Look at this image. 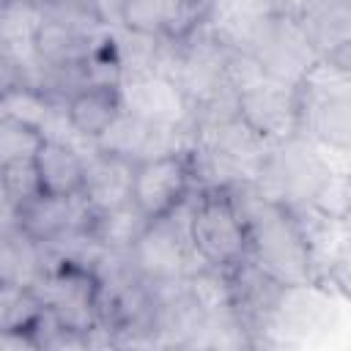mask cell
<instances>
[{"mask_svg": "<svg viewBox=\"0 0 351 351\" xmlns=\"http://www.w3.org/2000/svg\"><path fill=\"white\" fill-rule=\"evenodd\" d=\"M332 63H337V66H343L346 71H351V38L346 41V44H340L332 55H326Z\"/></svg>", "mask_w": 351, "mask_h": 351, "instance_id": "d4e9b609", "label": "cell"}, {"mask_svg": "<svg viewBox=\"0 0 351 351\" xmlns=\"http://www.w3.org/2000/svg\"><path fill=\"white\" fill-rule=\"evenodd\" d=\"M228 189L250 225V258L285 288L318 285L310 241L291 208L269 200L252 181L230 184Z\"/></svg>", "mask_w": 351, "mask_h": 351, "instance_id": "6da1fadb", "label": "cell"}, {"mask_svg": "<svg viewBox=\"0 0 351 351\" xmlns=\"http://www.w3.org/2000/svg\"><path fill=\"white\" fill-rule=\"evenodd\" d=\"M195 192L189 151H170L134 162L132 200L148 219L170 217Z\"/></svg>", "mask_w": 351, "mask_h": 351, "instance_id": "277c9868", "label": "cell"}, {"mask_svg": "<svg viewBox=\"0 0 351 351\" xmlns=\"http://www.w3.org/2000/svg\"><path fill=\"white\" fill-rule=\"evenodd\" d=\"M148 217L134 206V200L107 206V208H90L85 230L88 236L110 252H129L140 233L148 228Z\"/></svg>", "mask_w": 351, "mask_h": 351, "instance_id": "4fadbf2b", "label": "cell"}, {"mask_svg": "<svg viewBox=\"0 0 351 351\" xmlns=\"http://www.w3.org/2000/svg\"><path fill=\"white\" fill-rule=\"evenodd\" d=\"M332 170L324 156L313 148L307 134H296L285 143L271 145L266 162L255 176V186L274 203L307 206L332 181Z\"/></svg>", "mask_w": 351, "mask_h": 351, "instance_id": "3957f363", "label": "cell"}, {"mask_svg": "<svg viewBox=\"0 0 351 351\" xmlns=\"http://www.w3.org/2000/svg\"><path fill=\"white\" fill-rule=\"evenodd\" d=\"M186 236L200 263L233 269L250 255V225L228 186H203L186 200Z\"/></svg>", "mask_w": 351, "mask_h": 351, "instance_id": "7a4b0ae2", "label": "cell"}, {"mask_svg": "<svg viewBox=\"0 0 351 351\" xmlns=\"http://www.w3.org/2000/svg\"><path fill=\"white\" fill-rule=\"evenodd\" d=\"M337 3H343V5H348V8H351V0H337Z\"/></svg>", "mask_w": 351, "mask_h": 351, "instance_id": "4316f807", "label": "cell"}, {"mask_svg": "<svg viewBox=\"0 0 351 351\" xmlns=\"http://www.w3.org/2000/svg\"><path fill=\"white\" fill-rule=\"evenodd\" d=\"M129 258L134 271L148 282L184 280L195 269L192 258H197L186 236V203L184 219H176V211L170 217L151 219L129 250Z\"/></svg>", "mask_w": 351, "mask_h": 351, "instance_id": "8992f818", "label": "cell"}, {"mask_svg": "<svg viewBox=\"0 0 351 351\" xmlns=\"http://www.w3.org/2000/svg\"><path fill=\"white\" fill-rule=\"evenodd\" d=\"M324 288H335L337 293H343L346 299H351V239L348 236L340 241V247L332 252L329 263L324 266L321 291Z\"/></svg>", "mask_w": 351, "mask_h": 351, "instance_id": "603a6c76", "label": "cell"}, {"mask_svg": "<svg viewBox=\"0 0 351 351\" xmlns=\"http://www.w3.org/2000/svg\"><path fill=\"white\" fill-rule=\"evenodd\" d=\"M302 27L315 55L326 58L351 38V8L337 0H321L315 11L302 22Z\"/></svg>", "mask_w": 351, "mask_h": 351, "instance_id": "9a60e30c", "label": "cell"}, {"mask_svg": "<svg viewBox=\"0 0 351 351\" xmlns=\"http://www.w3.org/2000/svg\"><path fill=\"white\" fill-rule=\"evenodd\" d=\"M118 25L134 33L162 36L165 27V0H121Z\"/></svg>", "mask_w": 351, "mask_h": 351, "instance_id": "7402d4cb", "label": "cell"}, {"mask_svg": "<svg viewBox=\"0 0 351 351\" xmlns=\"http://www.w3.org/2000/svg\"><path fill=\"white\" fill-rule=\"evenodd\" d=\"M47 132L22 123L16 118L3 115L0 118V162H14V159H33L44 143Z\"/></svg>", "mask_w": 351, "mask_h": 351, "instance_id": "ffe728a7", "label": "cell"}, {"mask_svg": "<svg viewBox=\"0 0 351 351\" xmlns=\"http://www.w3.org/2000/svg\"><path fill=\"white\" fill-rule=\"evenodd\" d=\"M107 36L110 33L41 16L33 33V55L44 66H77V63H85L104 44Z\"/></svg>", "mask_w": 351, "mask_h": 351, "instance_id": "30bf717a", "label": "cell"}, {"mask_svg": "<svg viewBox=\"0 0 351 351\" xmlns=\"http://www.w3.org/2000/svg\"><path fill=\"white\" fill-rule=\"evenodd\" d=\"M132 176H134V162L93 148V154L88 156L82 197L88 200L90 208L126 203L132 200Z\"/></svg>", "mask_w": 351, "mask_h": 351, "instance_id": "7c38bea8", "label": "cell"}, {"mask_svg": "<svg viewBox=\"0 0 351 351\" xmlns=\"http://www.w3.org/2000/svg\"><path fill=\"white\" fill-rule=\"evenodd\" d=\"M44 310L47 302L38 288L0 282V332H27Z\"/></svg>", "mask_w": 351, "mask_h": 351, "instance_id": "e0dca14e", "label": "cell"}, {"mask_svg": "<svg viewBox=\"0 0 351 351\" xmlns=\"http://www.w3.org/2000/svg\"><path fill=\"white\" fill-rule=\"evenodd\" d=\"M302 134H310L329 148L351 151V99L304 101Z\"/></svg>", "mask_w": 351, "mask_h": 351, "instance_id": "5bb4252c", "label": "cell"}, {"mask_svg": "<svg viewBox=\"0 0 351 351\" xmlns=\"http://www.w3.org/2000/svg\"><path fill=\"white\" fill-rule=\"evenodd\" d=\"M318 3H321V0H271V11H274V16H280V19L304 22V19L315 11Z\"/></svg>", "mask_w": 351, "mask_h": 351, "instance_id": "cb8c5ba5", "label": "cell"}, {"mask_svg": "<svg viewBox=\"0 0 351 351\" xmlns=\"http://www.w3.org/2000/svg\"><path fill=\"white\" fill-rule=\"evenodd\" d=\"M123 107L126 104H123L121 85L96 82V85H85L69 96V101L63 107V121L77 137H82L93 145L110 129V123L123 112Z\"/></svg>", "mask_w": 351, "mask_h": 351, "instance_id": "9c48e42d", "label": "cell"}, {"mask_svg": "<svg viewBox=\"0 0 351 351\" xmlns=\"http://www.w3.org/2000/svg\"><path fill=\"white\" fill-rule=\"evenodd\" d=\"M123 88V104L143 121L154 126H189L195 123L192 118V104L186 93L178 88V82L162 71H148V74H134L121 82Z\"/></svg>", "mask_w": 351, "mask_h": 351, "instance_id": "52a82bcc", "label": "cell"}, {"mask_svg": "<svg viewBox=\"0 0 351 351\" xmlns=\"http://www.w3.org/2000/svg\"><path fill=\"white\" fill-rule=\"evenodd\" d=\"M236 115L266 143L277 145L296 134L304 126V99L299 85L282 80H263L255 88L239 93Z\"/></svg>", "mask_w": 351, "mask_h": 351, "instance_id": "5b68a950", "label": "cell"}, {"mask_svg": "<svg viewBox=\"0 0 351 351\" xmlns=\"http://www.w3.org/2000/svg\"><path fill=\"white\" fill-rule=\"evenodd\" d=\"M299 90L304 101H340L351 99V71L332 63L329 58H318L299 80Z\"/></svg>", "mask_w": 351, "mask_h": 351, "instance_id": "ac0fdd59", "label": "cell"}, {"mask_svg": "<svg viewBox=\"0 0 351 351\" xmlns=\"http://www.w3.org/2000/svg\"><path fill=\"white\" fill-rule=\"evenodd\" d=\"M38 186L44 195L55 197H80L85 189L88 159L66 140L47 134L38 154L33 156Z\"/></svg>", "mask_w": 351, "mask_h": 351, "instance_id": "8fae6325", "label": "cell"}, {"mask_svg": "<svg viewBox=\"0 0 351 351\" xmlns=\"http://www.w3.org/2000/svg\"><path fill=\"white\" fill-rule=\"evenodd\" d=\"M189 299L206 313V315H222L233 310V288L230 277L225 269L197 263L186 277H184Z\"/></svg>", "mask_w": 351, "mask_h": 351, "instance_id": "2e32d148", "label": "cell"}, {"mask_svg": "<svg viewBox=\"0 0 351 351\" xmlns=\"http://www.w3.org/2000/svg\"><path fill=\"white\" fill-rule=\"evenodd\" d=\"M340 228H343V233L351 239V206H348V208H346V214L340 217Z\"/></svg>", "mask_w": 351, "mask_h": 351, "instance_id": "484cf974", "label": "cell"}, {"mask_svg": "<svg viewBox=\"0 0 351 351\" xmlns=\"http://www.w3.org/2000/svg\"><path fill=\"white\" fill-rule=\"evenodd\" d=\"M0 178H3V203H5V211H14L19 203H25V200H30L33 195L41 192L33 159L3 162V176Z\"/></svg>", "mask_w": 351, "mask_h": 351, "instance_id": "44dd1931", "label": "cell"}, {"mask_svg": "<svg viewBox=\"0 0 351 351\" xmlns=\"http://www.w3.org/2000/svg\"><path fill=\"white\" fill-rule=\"evenodd\" d=\"M90 214L88 200L80 197H55V195H33L30 200L19 203L14 211H5V222L19 228L38 244H49L77 228H85Z\"/></svg>", "mask_w": 351, "mask_h": 351, "instance_id": "ba28073f", "label": "cell"}, {"mask_svg": "<svg viewBox=\"0 0 351 351\" xmlns=\"http://www.w3.org/2000/svg\"><path fill=\"white\" fill-rule=\"evenodd\" d=\"M217 16L214 0H165V27L162 36L170 41H186Z\"/></svg>", "mask_w": 351, "mask_h": 351, "instance_id": "d6986e66", "label": "cell"}]
</instances>
